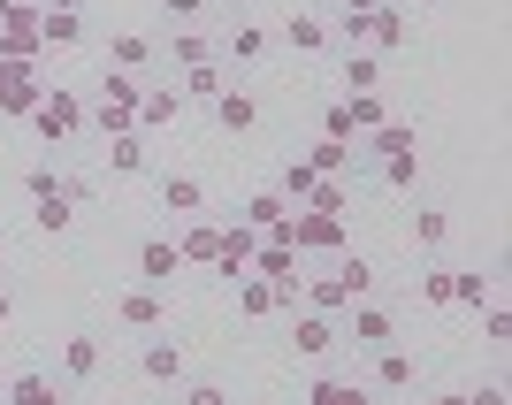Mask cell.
I'll return each instance as SVG.
<instances>
[{
  "label": "cell",
  "instance_id": "1",
  "mask_svg": "<svg viewBox=\"0 0 512 405\" xmlns=\"http://www.w3.org/2000/svg\"><path fill=\"white\" fill-rule=\"evenodd\" d=\"M138 100H146V77H130V69H107L92 123H100L107 138H123V130H138Z\"/></svg>",
  "mask_w": 512,
  "mask_h": 405
},
{
  "label": "cell",
  "instance_id": "2",
  "mask_svg": "<svg viewBox=\"0 0 512 405\" xmlns=\"http://www.w3.org/2000/svg\"><path fill=\"white\" fill-rule=\"evenodd\" d=\"M276 245H291V253H344V214H314V207L283 214Z\"/></svg>",
  "mask_w": 512,
  "mask_h": 405
},
{
  "label": "cell",
  "instance_id": "3",
  "mask_svg": "<svg viewBox=\"0 0 512 405\" xmlns=\"http://www.w3.org/2000/svg\"><path fill=\"white\" fill-rule=\"evenodd\" d=\"M85 123H92V107L77 100L69 85H46V92H39V107H31V130H39V138H77Z\"/></svg>",
  "mask_w": 512,
  "mask_h": 405
},
{
  "label": "cell",
  "instance_id": "4",
  "mask_svg": "<svg viewBox=\"0 0 512 405\" xmlns=\"http://www.w3.org/2000/svg\"><path fill=\"white\" fill-rule=\"evenodd\" d=\"M337 31L352 46H367V54H398V46L413 39V31H406V8H390V0L375 8V16H360V23H337Z\"/></svg>",
  "mask_w": 512,
  "mask_h": 405
},
{
  "label": "cell",
  "instance_id": "5",
  "mask_svg": "<svg viewBox=\"0 0 512 405\" xmlns=\"http://www.w3.org/2000/svg\"><path fill=\"white\" fill-rule=\"evenodd\" d=\"M0 62H39V8H8V23H0Z\"/></svg>",
  "mask_w": 512,
  "mask_h": 405
},
{
  "label": "cell",
  "instance_id": "6",
  "mask_svg": "<svg viewBox=\"0 0 512 405\" xmlns=\"http://www.w3.org/2000/svg\"><path fill=\"white\" fill-rule=\"evenodd\" d=\"M253 253H260V230H245V222H230L222 230V245H214V276H253Z\"/></svg>",
  "mask_w": 512,
  "mask_h": 405
},
{
  "label": "cell",
  "instance_id": "7",
  "mask_svg": "<svg viewBox=\"0 0 512 405\" xmlns=\"http://www.w3.org/2000/svg\"><path fill=\"white\" fill-rule=\"evenodd\" d=\"M39 69H23V62H0V115H23L31 123V107H39Z\"/></svg>",
  "mask_w": 512,
  "mask_h": 405
},
{
  "label": "cell",
  "instance_id": "8",
  "mask_svg": "<svg viewBox=\"0 0 512 405\" xmlns=\"http://www.w3.org/2000/svg\"><path fill=\"white\" fill-rule=\"evenodd\" d=\"M176 268H184V253H176L169 237H146V245H138V283H146V291H169Z\"/></svg>",
  "mask_w": 512,
  "mask_h": 405
},
{
  "label": "cell",
  "instance_id": "9",
  "mask_svg": "<svg viewBox=\"0 0 512 405\" xmlns=\"http://www.w3.org/2000/svg\"><path fill=\"white\" fill-rule=\"evenodd\" d=\"M115 321H123V329H161V321H169V299L138 283V291H123V299H115Z\"/></svg>",
  "mask_w": 512,
  "mask_h": 405
},
{
  "label": "cell",
  "instance_id": "10",
  "mask_svg": "<svg viewBox=\"0 0 512 405\" xmlns=\"http://www.w3.org/2000/svg\"><path fill=\"white\" fill-rule=\"evenodd\" d=\"M352 337H360L367 352H390V344H398V314H390V306H367V299H360V314H352Z\"/></svg>",
  "mask_w": 512,
  "mask_h": 405
},
{
  "label": "cell",
  "instance_id": "11",
  "mask_svg": "<svg viewBox=\"0 0 512 405\" xmlns=\"http://www.w3.org/2000/svg\"><path fill=\"white\" fill-rule=\"evenodd\" d=\"M138 375H146V383H184V344L153 337L146 352H138Z\"/></svg>",
  "mask_w": 512,
  "mask_h": 405
},
{
  "label": "cell",
  "instance_id": "12",
  "mask_svg": "<svg viewBox=\"0 0 512 405\" xmlns=\"http://www.w3.org/2000/svg\"><path fill=\"white\" fill-rule=\"evenodd\" d=\"M291 344H299L306 360H329V352H337V321L329 314H299L291 321Z\"/></svg>",
  "mask_w": 512,
  "mask_h": 405
},
{
  "label": "cell",
  "instance_id": "13",
  "mask_svg": "<svg viewBox=\"0 0 512 405\" xmlns=\"http://www.w3.org/2000/svg\"><path fill=\"white\" fill-rule=\"evenodd\" d=\"M0 405H69V390L54 375H16V383L0 390Z\"/></svg>",
  "mask_w": 512,
  "mask_h": 405
},
{
  "label": "cell",
  "instance_id": "14",
  "mask_svg": "<svg viewBox=\"0 0 512 405\" xmlns=\"http://www.w3.org/2000/svg\"><path fill=\"white\" fill-rule=\"evenodd\" d=\"M276 39L291 46V54H321V46L337 39V31H329L321 16H283V31H276Z\"/></svg>",
  "mask_w": 512,
  "mask_h": 405
},
{
  "label": "cell",
  "instance_id": "15",
  "mask_svg": "<svg viewBox=\"0 0 512 405\" xmlns=\"http://www.w3.org/2000/svg\"><path fill=\"white\" fill-rule=\"evenodd\" d=\"M39 46H85V16H69V8H39Z\"/></svg>",
  "mask_w": 512,
  "mask_h": 405
},
{
  "label": "cell",
  "instance_id": "16",
  "mask_svg": "<svg viewBox=\"0 0 512 405\" xmlns=\"http://www.w3.org/2000/svg\"><path fill=\"white\" fill-rule=\"evenodd\" d=\"M337 85H344V92H375V85H383V54L352 46V54H344V69H337Z\"/></svg>",
  "mask_w": 512,
  "mask_h": 405
},
{
  "label": "cell",
  "instance_id": "17",
  "mask_svg": "<svg viewBox=\"0 0 512 405\" xmlns=\"http://www.w3.org/2000/svg\"><path fill=\"white\" fill-rule=\"evenodd\" d=\"M268 46H276V39H268V23H230V39H222V54H230V62L245 69V62H260Z\"/></svg>",
  "mask_w": 512,
  "mask_h": 405
},
{
  "label": "cell",
  "instance_id": "18",
  "mask_svg": "<svg viewBox=\"0 0 512 405\" xmlns=\"http://www.w3.org/2000/svg\"><path fill=\"white\" fill-rule=\"evenodd\" d=\"M283 214H291V199H283L276 184H268V192H253V199H245V230L276 237V222H283Z\"/></svg>",
  "mask_w": 512,
  "mask_h": 405
},
{
  "label": "cell",
  "instance_id": "19",
  "mask_svg": "<svg viewBox=\"0 0 512 405\" xmlns=\"http://www.w3.org/2000/svg\"><path fill=\"white\" fill-rule=\"evenodd\" d=\"M344 291V299H367V291H375V260L367 253H337V276H329Z\"/></svg>",
  "mask_w": 512,
  "mask_h": 405
},
{
  "label": "cell",
  "instance_id": "20",
  "mask_svg": "<svg viewBox=\"0 0 512 405\" xmlns=\"http://www.w3.org/2000/svg\"><path fill=\"white\" fill-rule=\"evenodd\" d=\"M413 146H421V130H413V123H383V130H367V146H352V153L390 161V153H413Z\"/></svg>",
  "mask_w": 512,
  "mask_h": 405
},
{
  "label": "cell",
  "instance_id": "21",
  "mask_svg": "<svg viewBox=\"0 0 512 405\" xmlns=\"http://www.w3.org/2000/svg\"><path fill=\"white\" fill-rule=\"evenodd\" d=\"M146 161H153V153H146V138H138V130L107 138V169H115V176H146Z\"/></svg>",
  "mask_w": 512,
  "mask_h": 405
},
{
  "label": "cell",
  "instance_id": "22",
  "mask_svg": "<svg viewBox=\"0 0 512 405\" xmlns=\"http://www.w3.org/2000/svg\"><path fill=\"white\" fill-rule=\"evenodd\" d=\"M451 299H459V306H490L497 276H490V268H451Z\"/></svg>",
  "mask_w": 512,
  "mask_h": 405
},
{
  "label": "cell",
  "instance_id": "23",
  "mask_svg": "<svg viewBox=\"0 0 512 405\" xmlns=\"http://www.w3.org/2000/svg\"><path fill=\"white\" fill-rule=\"evenodd\" d=\"M146 62H153V39H138V31H115V39H107V69H130V77H138Z\"/></svg>",
  "mask_w": 512,
  "mask_h": 405
},
{
  "label": "cell",
  "instance_id": "24",
  "mask_svg": "<svg viewBox=\"0 0 512 405\" xmlns=\"http://www.w3.org/2000/svg\"><path fill=\"white\" fill-rule=\"evenodd\" d=\"M62 375L69 383H92V375H100V337H69L62 344Z\"/></svg>",
  "mask_w": 512,
  "mask_h": 405
},
{
  "label": "cell",
  "instance_id": "25",
  "mask_svg": "<svg viewBox=\"0 0 512 405\" xmlns=\"http://www.w3.org/2000/svg\"><path fill=\"white\" fill-rule=\"evenodd\" d=\"M299 161H306V169H314V176H344V169H352V161H360V153H352V146H337V138H314V146H306Z\"/></svg>",
  "mask_w": 512,
  "mask_h": 405
},
{
  "label": "cell",
  "instance_id": "26",
  "mask_svg": "<svg viewBox=\"0 0 512 405\" xmlns=\"http://www.w3.org/2000/svg\"><path fill=\"white\" fill-rule=\"evenodd\" d=\"M161 207L169 214H199L207 207V184H199V176H161Z\"/></svg>",
  "mask_w": 512,
  "mask_h": 405
},
{
  "label": "cell",
  "instance_id": "27",
  "mask_svg": "<svg viewBox=\"0 0 512 405\" xmlns=\"http://www.w3.org/2000/svg\"><path fill=\"white\" fill-rule=\"evenodd\" d=\"M344 115H352V130H383L390 123V107H383V92H344Z\"/></svg>",
  "mask_w": 512,
  "mask_h": 405
},
{
  "label": "cell",
  "instance_id": "28",
  "mask_svg": "<svg viewBox=\"0 0 512 405\" xmlns=\"http://www.w3.org/2000/svg\"><path fill=\"white\" fill-rule=\"evenodd\" d=\"M214 123H222V130H253L260 123V107H253V92H222V100H214Z\"/></svg>",
  "mask_w": 512,
  "mask_h": 405
},
{
  "label": "cell",
  "instance_id": "29",
  "mask_svg": "<svg viewBox=\"0 0 512 405\" xmlns=\"http://www.w3.org/2000/svg\"><path fill=\"white\" fill-rule=\"evenodd\" d=\"M176 92H184V100H222V92H230V77H222V69H214V62H199V69H184V85H176Z\"/></svg>",
  "mask_w": 512,
  "mask_h": 405
},
{
  "label": "cell",
  "instance_id": "30",
  "mask_svg": "<svg viewBox=\"0 0 512 405\" xmlns=\"http://www.w3.org/2000/svg\"><path fill=\"white\" fill-rule=\"evenodd\" d=\"M306 405H367V383H344V375H321L306 390Z\"/></svg>",
  "mask_w": 512,
  "mask_h": 405
},
{
  "label": "cell",
  "instance_id": "31",
  "mask_svg": "<svg viewBox=\"0 0 512 405\" xmlns=\"http://www.w3.org/2000/svg\"><path fill=\"white\" fill-rule=\"evenodd\" d=\"M413 375H421V367H413L398 344H390V352H375V383H383V390H413Z\"/></svg>",
  "mask_w": 512,
  "mask_h": 405
},
{
  "label": "cell",
  "instance_id": "32",
  "mask_svg": "<svg viewBox=\"0 0 512 405\" xmlns=\"http://www.w3.org/2000/svg\"><path fill=\"white\" fill-rule=\"evenodd\" d=\"M214 245H222V230H214V222H199V230H184V245H176V253H184V268H214Z\"/></svg>",
  "mask_w": 512,
  "mask_h": 405
},
{
  "label": "cell",
  "instance_id": "33",
  "mask_svg": "<svg viewBox=\"0 0 512 405\" xmlns=\"http://www.w3.org/2000/svg\"><path fill=\"white\" fill-rule=\"evenodd\" d=\"M444 237H451V214L444 207H421V214H413V245H421V253H436Z\"/></svg>",
  "mask_w": 512,
  "mask_h": 405
},
{
  "label": "cell",
  "instance_id": "34",
  "mask_svg": "<svg viewBox=\"0 0 512 405\" xmlns=\"http://www.w3.org/2000/svg\"><path fill=\"white\" fill-rule=\"evenodd\" d=\"M314 184H321V176H314V169H306V161H291V169H283V176H276V192H283V199H291V207H306V199H314Z\"/></svg>",
  "mask_w": 512,
  "mask_h": 405
},
{
  "label": "cell",
  "instance_id": "35",
  "mask_svg": "<svg viewBox=\"0 0 512 405\" xmlns=\"http://www.w3.org/2000/svg\"><path fill=\"white\" fill-rule=\"evenodd\" d=\"M176 107H184V92H153V85H146V100H138V123H146V130H153V123H176Z\"/></svg>",
  "mask_w": 512,
  "mask_h": 405
},
{
  "label": "cell",
  "instance_id": "36",
  "mask_svg": "<svg viewBox=\"0 0 512 405\" xmlns=\"http://www.w3.org/2000/svg\"><path fill=\"white\" fill-rule=\"evenodd\" d=\"M237 306H245V314H283V306H276V291H268L260 276H237Z\"/></svg>",
  "mask_w": 512,
  "mask_h": 405
},
{
  "label": "cell",
  "instance_id": "37",
  "mask_svg": "<svg viewBox=\"0 0 512 405\" xmlns=\"http://www.w3.org/2000/svg\"><path fill=\"white\" fill-rule=\"evenodd\" d=\"M69 214H77L69 199H31V222H39L46 237H62V230H69Z\"/></svg>",
  "mask_w": 512,
  "mask_h": 405
},
{
  "label": "cell",
  "instance_id": "38",
  "mask_svg": "<svg viewBox=\"0 0 512 405\" xmlns=\"http://www.w3.org/2000/svg\"><path fill=\"white\" fill-rule=\"evenodd\" d=\"M184 69H199V62H214V46H207V31H176V46H169Z\"/></svg>",
  "mask_w": 512,
  "mask_h": 405
},
{
  "label": "cell",
  "instance_id": "39",
  "mask_svg": "<svg viewBox=\"0 0 512 405\" xmlns=\"http://www.w3.org/2000/svg\"><path fill=\"white\" fill-rule=\"evenodd\" d=\"M413 176H421V146H413V153H390V161H383V184H413Z\"/></svg>",
  "mask_w": 512,
  "mask_h": 405
},
{
  "label": "cell",
  "instance_id": "40",
  "mask_svg": "<svg viewBox=\"0 0 512 405\" xmlns=\"http://www.w3.org/2000/svg\"><path fill=\"white\" fill-rule=\"evenodd\" d=\"M23 192H31V199H69L54 169H23Z\"/></svg>",
  "mask_w": 512,
  "mask_h": 405
},
{
  "label": "cell",
  "instance_id": "41",
  "mask_svg": "<svg viewBox=\"0 0 512 405\" xmlns=\"http://www.w3.org/2000/svg\"><path fill=\"white\" fill-rule=\"evenodd\" d=\"M306 306H314V314H337V306H344V291H337L329 276H314V283H306Z\"/></svg>",
  "mask_w": 512,
  "mask_h": 405
},
{
  "label": "cell",
  "instance_id": "42",
  "mask_svg": "<svg viewBox=\"0 0 512 405\" xmlns=\"http://www.w3.org/2000/svg\"><path fill=\"white\" fill-rule=\"evenodd\" d=\"M421 299L428 306H451V268H421Z\"/></svg>",
  "mask_w": 512,
  "mask_h": 405
},
{
  "label": "cell",
  "instance_id": "43",
  "mask_svg": "<svg viewBox=\"0 0 512 405\" xmlns=\"http://www.w3.org/2000/svg\"><path fill=\"white\" fill-rule=\"evenodd\" d=\"M482 337H490L497 352H505V344H512V314H505V306H497V299H490V314H482Z\"/></svg>",
  "mask_w": 512,
  "mask_h": 405
},
{
  "label": "cell",
  "instance_id": "44",
  "mask_svg": "<svg viewBox=\"0 0 512 405\" xmlns=\"http://www.w3.org/2000/svg\"><path fill=\"white\" fill-rule=\"evenodd\" d=\"M321 138H337V146H352V138H360V130H352V115H344V100L321 115Z\"/></svg>",
  "mask_w": 512,
  "mask_h": 405
},
{
  "label": "cell",
  "instance_id": "45",
  "mask_svg": "<svg viewBox=\"0 0 512 405\" xmlns=\"http://www.w3.org/2000/svg\"><path fill=\"white\" fill-rule=\"evenodd\" d=\"M184 405H230V398H222V383H184Z\"/></svg>",
  "mask_w": 512,
  "mask_h": 405
},
{
  "label": "cell",
  "instance_id": "46",
  "mask_svg": "<svg viewBox=\"0 0 512 405\" xmlns=\"http://www.w3.org/2000/svg\"><path fill=\"white\" fill-rule=\"evenodd\" d=\"M161 8H169V23H199L207 16V0H161Z\"/></svg>",
  "mask_w": 512,
  "mask_h": 405
},
{
  "label": "cell",
  "instance_id": "47",
  "mask_svg": "<svg viewBox=\"0 0 512 405\" xmlns=\"http://www.w3.org/2000/svg\"><path fill=\"white\" fill-rule=\"evenodd\" d=\"M467 405H512V398H505V383H474Z\"/></svg>",
  "mask_w": 512,
  "mask_h": 405
},
{
  "label": "cell",
  "instance_id": "48",
  "mask_svg": "<svg viewBox=\"0 0 512 405\" xmlns=\"http://www.w3.org/2000/svg\"><path fill=\"white\" fill-rule=\"evenodd\" d=\"M375 8H383V0H344V23H360V16H375ZM329 31H337V23H329Z\"/></svg>",
  "mask_w": 512,
  "mask_h": 405
},
{
  "label": "cell",
  "instance_id": "49",
  "mask_svg": "<svg viewBox=\"0 0 512 405\" xmlns=\"http://www.w3.org/2000/svg\"><path fill=\"white\" fill-rule=\"evenodd\" d=\"M436 405H467V390H444V398H436Z\"/></svg>",
  "mask_w": 512,
  "mask_h": 405
},
{
  "label": "cell",
  "instance_id": "50",
  "mask_svg": "<svg viewBox=\"0 0 512 405\" xmlns=\"http://www.w3.org/2000/svg\"><path fill=\"white\" fill-rule=\"evenodd\" d=\"M46 8H69V16H77V8H85V0H46Z\"/></svg>",
  "mask_w": 512,
  "mask_h": 405
},
{
  "label": "cell",
  "instance_id": "51",
  "mask_svg": "<svg viewBox=\"0 0 512 405\" xmlns=\"http://www.w3.org/2000/svg\"><path fill=\"white\" fill-rule=\"evenodd\" d=\"M8 314H16V306H8V291H0V329H8Z\"/></svg>",
  "mask_w": 512,
  "mask_h": 405
},
{
  "label": "cell",
  "instance_id": "52",
  "mask_svg": "<svg viewBox=\"0 0 512 405\" xmlns=\"http://www.w3.org/2000/svg\"><path fill=\"white\" fill-rule=\"evenodd\" d=\"M428 8H444V0H428Z\"/></svg>",
  "mask_w": 512,
  "mask_h": 405
}]
</instances>
